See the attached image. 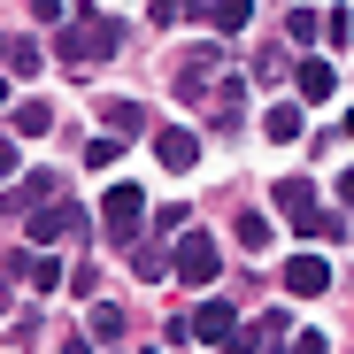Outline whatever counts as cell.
<instances>
[{"label":"cell","mask_w":354,"mask_h":354,"mask_svg":"<svg viewBox=\"0 0 354 354\" xmlns=\"http://www.w3.org/2000/svg\"><path fill=\"white\" fill-rule=\"evenodd\" d=\"M292 93H301V108H324V100L339 93V70L324 62V54H308V62L292 70Z\"/></svg>","instance_id":"52a82bcc"},{"label":"cell","mask_w":354,"mask_h":354,"mask_svg":"<svg viewBox=\"0 0 354 354\" xmlns=\"http://www.w3.org/2000/svg\"><path fill=\"white\" fill-rule=\"evenodd\" d=\"M201 24H208L216 39H239V31L254 24V0H208V8H201Z\"/></svg>","instance_id":"9c48e42d"},{"label":"cell","mask_w":354,"mask_h":354,"mask_svg":"<svg viewBox=\"0 0 354 354\" xmlns=\"http://www.w3.org/2000/svg\"><path fill=\"white\" fill-rule=\"evenodd\" d=\"M285 31H292V46H316V39H324V24H316V8H301V16H285Z\"/></svg>","instance_id":"d6986e66"},{"label":"cell","mask_w":354,"mask_h":354,"mask_svg":"<svg viewBox=\"0 0 354 354\" xmlns=\"http://www.w3.org/2000/svg\"><path fill=\"white\" fill-rule=\"evenodd\" d=\"M231 324H239V316H231L223 301H201V308H193L185 324H169V346H216V339H223Z\"/></svg>","instance_id":"8992f818"},{"label":"cell","mask_w":354,"mask_h":354,"mask_svg":"<svg viewBox=\"0 0 354 354\" xmlns=\"http://www.w3.org/2000/svg\"><path fill=\"white\" fill-rule=\"evenodd\" d=\"M85 231H93V216H85L77 201H39V208L24 216V239H31V247H77Z\"/></svg>","instance_id":"277c9868"},{"label":"cell","mask_w":354,"mask_h":354,"mask_svg":"<svg viewBox=\"0 0 354 354\" xmlns=\"http://www.w3.org/2000/svg\"><path fill=\"white\" fill-rule=\"evenodd\" d=\"M324 285H331V262H324V254H292V262H285V292L308 301V292H324Z\"/></svg>","instance_id":"8fae6325"},{"label":"cell","mask_w":354,"mask_h":354,"mask_svg":"<svg viewBox=\"0 0 354 354\" xmlns=\"http://www.w3.org/2000/svg\"><path fill=\"white\" fill-rule=\"evenodd\" d=\"M0 54H8V39H0Z\"/></svg>","instance_id":"f546056e"},{"label":"cell","mask_w":354,"mask_h":354,"mask_svg":"<svg viewBox=\"0 0 354 354\" xmlns=\"http://www.w3.org/2000/svg\"><path fill=\"white\" fill-rule=\"evenodd\" d=\"M8 131H16V139H46V131H54V100H16V108H8Z\"/></svg>","instance_id":"4fadbf2b"},{"label":"cell","mask_w":354,"mask_h":354,"mask_svg":"<svg viewBox=\"0 0 354 354\" xmlns=\"http://www.w3.org/2000/svg\"><path fill=\"white\" fill-rule=\"evenodd\" d=\"M115 154H124V139H115V131H108V139H93V147H85V162H93V169H108V162H115Z\"/></svg>","instance_id":"44dd1931"},{"label":"cell","mask_w":354,"mask_h":354,"mask_svg":"<svg viewBox=\"0 0 354 354\" xmlns=\"http://www.w3.org/2000/svg\"><path fill=\"white\" fill-rule=\"evenodd\" d=\"M331 193H339V201H354V169H339V177H331Z\"/></svg>","instance_id":"d4e9b609"},{"label":"cell","mask_w":354,"mask_h":354,"mask_svg":"<svg viewBox=\"0 0 354 354\" xmlns=\"http://www.w3.org/2000/svg\"><path fill=\"white\" fill-rule=\"evenodd\" d=\"M239 239H247V247L262 254V247L277 239V216H262V208H247V216H239Z\"/></svg>","instance_id":"ac0fdd59"},{"label":"cell","mask_w":354,"mask_h":354,"mask_svg":"<svg viewBox=\"0 0 354 354\" xmlns=\"http://www.w3.org/2000/svg\"><path fill=\"white\" fill-rule=\"evenodd\" d=\"M8 270H16V277L31 285V292H54V285H62V262H54L46 247H24V254H16Z\"/></svg>","instance_id":"ba28073f"},{"label":"cell","mask_w":354,"mask_h":354,"mask_svg":"<svg viewBox=\"0 0 354 354\" xmlns=\"http://www.w3.org/2000/svg\"><path fill=\"white\" fill-rule=\"evenodd\" d=\"M270 201H277V223H292V231H316V239H339V231H346V223L324 208L316 177H277V193H270Z\"/></svg>","instance_id":"7a4b0ae2"},{"label":"cell","mask_w":354,"mask_h":354,"mask_svg":"<svg viewBox=\"0 0 354 354\" xmlns=\"http://www.w3.org/2000/svg\"><path fill=\"white\" fill-rule=\"evenodd\" d=\"M301 124H308V108H301V100H277V108L262 115V131H270L277 147H292V139H301Z\"/></svg>","instance_id":"5bb4252c"},{"label":"cell","mask_w":354,"mask_h":354,"mask_svg":"<svg viewBox=\"0 0 354 354\" xmlns=\"http://www.w3.org/2000/svg\"><path fill=\"white\" fill-rule=\"evenodd\" d=\"M16 162H24V154H16V139H0V185L16 177Z\"/></svg>","instance_id":"603a6c76"},{"label":"cell","mask_w":354,"mask_h":354,"mask_svg":"<svg viewBox=\"0 0 354 354\" xmlns=\"http://www.w3.org/2000/svg\"><path fill=\"white\" fill-rule=\"evenodd\" d=\"M124 331H131V316H124V308H108V301H100V308L85 316V339H93V346H115Z\"/></svg>","instance_id":"9a60e30c"},{"label":"cell","mask_w":354,"mask_h":354,"mask_svg":"<svg viewBox=\"0 0 354 354\" xmlns=\"http://www.w3.org/2000/svg\"><path fill=\"white\" fill-rule=\"evenodd\" d=\"M8 70H39V39H8V54H0Z\"/></svg>","instance_id":"ffe728a7"},{"label":"cell","mask_w":354,"mask_h":354,"mask_svg":"<svg viewBox=\"0 0 354 354\" xmlns=\"http://www.w3.org/2000/svg\"><path fill=\"white\" fill-rule=\"evenodd\" d=\"M62 354H93V339H62Z\"/></svg>","instance_id":"484cf974"},{"label":"cell","mask_w":354,"mask_h":354,"mask_svg":"<svg viewBox=\"0 0 354 354\" xmlns=\"http://www.w3.org/2000/svg\"><path fill=\"white\" fill-rule=\"evenodd\" d=\"M185 8H193V16H201V8H208V0H185Z\"/></svg>","instance_id":"83f0119b"},{"label":"cell","mask_w":354,"mask_h":354,"mask_svg":"<svg viewBox=\"0 0 354 354\" xmlns=\"http://www.w3.org/2000/svg\"><path fill=\"white\" fill-rule=\"evenodd\" d=\"M154 8V24H177V8H185V0H147Z\"/></svg>","instance_id":"cb8c5ba5"},{"label":"cell","mask_w":354,"mask_h":354,"mask_svg":"<svg viewBox=\"0 0 354 354\" xmlns=\"http://www.w3.org/2000/svg\"><path fill=\"white\" fill-rule=\"evenodd\" d=\"M0 108H8V77H0Z\"/></svg>","instance_id":"4316f807"},{"label":"cell","mask_w":354,"mask_h":354,"mask_svg":"<svg viewBox=\"0 0 354 354\" xmlns=\"http://www.w3.org/2000/svg\"><path fill=\"white\" fill-rule=\"evenodd\" d=\"M154 154H162V169H193L201 162V139L185 124H169V131H154Z\"/></svg>","instance_id":"30bf717a"},{"label":"cell","mask_w":354,"mask_h":354,"mask_svg":"<svg viewBox=\"0 0 354 354\" xmlns=\"http://www.w3.org/2000/svg\"><path fill=\"white\" fill-rule=\"evenodd\" d=\"M54 185H62L54 169H39V177H24V185H8V193H0V216H8V208H16V216H31V208H39Z\"/></svg>","instance_id":"7c38bea8"},{"label":"cell","mask_w":354,"mask_h":354,"mask_svg":"<svg viewBox=\"0 0 354 354\" xmlns=\"http://www.w3.org/2000/svg\"><path fill=\"white\" fill-rule=\"evenodd\" d=\"M93 223H100V239H108V247L147 239V193L131 185V177H124V185H108V193H100V208H93Z\"/></svg>","instance_id":"3957f363"},{"label":"cell","mask_w":354,"mask_h":354,"mask_svg":"<svg viewBox=\"0 0 354 354\" xmlns=\"http://www.w3.org/2000/svg\"><path fill=\"white\" fill-rule=\"evenodd\" d=\"M292 354H331V339H324V331H301V339H292Z\"/></svg>","instance_id":"7402d4cb"},{"label":"cell","mask_w":354,"mask_h":354,"mask_svg":"<svg viewBox=\"0 0 354 354\" xmlns=\"http://www.w3.org/2000/svg\"><path fill=\"white\" fill-rule=\"evenodd\" d=\"M346 139H354V108H346Z\"/></svg>","instance_id":"f1b7e54d"},{"label":"cell","mask_w":354,"mask_h":354,"mask_svg":"<svg viewBox=\"0 0 354 354\" xmlns=\"http://www.w3.org/2000/svg\"><path fill=\"white\" fill-rule=\"evenodd\" d=\"M124 254H131V277H139V285H162V277H169V254H162V247H147V239H131Z\"/></svg>","instance_id":"2e32d148"},{"label":"cell","mask_w":354,"mask_h":354,"mask_svg":"<svg viewBox=\"0 0 354 354\" xmlns=\"http://www.w3.org/2000/svg\"><path fill=\"white\" fill-rule=\"evenodd\" d=\"M100 124L108 131H147V108L139 100H100Z\"/></svg>","instance_id":"e0dca14e"},{"label":"cell","mask_w":354,"mask_h":354,"mask_svg":"<svg viewBox=\"0 0 354 354\" xmlns=\"http://www.w3.org/2000/svg\"><path fill=\"white\" fill-rule=\"evenodd\" d=\"M216 270H223V247L208 239V231H201V223L177 231V247H169V277H177V285H216Z\"/></svg>","instance_id":"5b68a950"},{"label":"cell","mask_w":354,"mask_h":354,"mask_svg":"<svg viewBox=\"0 0 354 354\" xmlns=\"http://www.w3.org/2000/svg\"><path fill=\"white\" fill-rule=\"evenodd\" d=\"M124 46V16H100V8H77L62 16V31H54V54L77 70V62H108V54Z\"/></svg>","instance_id":"6da1fadb"}]
</instances>
